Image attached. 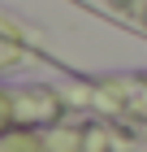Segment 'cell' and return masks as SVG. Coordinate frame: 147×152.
<instances>
[{
    "mask_svg": "<svg viewBox=\"0 0 147 152\" xmlns=\"http://www.w3.org/2000/svg\"><path fill=\"white\" fill-rule=\"evenodd\" d=\"M82 104H91L95 113L113 117L121 126H130L134 135L147 139V74H104V78H87L74 87Z\"/></svg>",
    "mask_w": 147,
    "mask_h": 152,
    "instance_id": "1",
    "label": "cell"
},
{
    "mask_svg": "<svg viewBox=\"0 0 147 152\" xmlns=\"http://www.w3.org/2000/svg\"><path fill=\"white\" fill-rule=\"evenodd\" d=\"M130 152H147V139H143V135H134V143H130Z\"/></svg>",
    "mask_w": 147,
    "mask_h": 152,
    "instance_id": "2",
    "label": "cell"
}]
</instances>
